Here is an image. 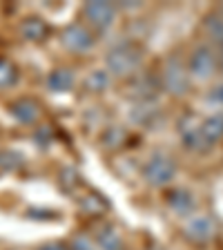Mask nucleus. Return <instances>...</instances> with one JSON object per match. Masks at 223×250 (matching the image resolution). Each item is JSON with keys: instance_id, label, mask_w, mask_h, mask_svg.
I'll return each instance as SVG.
<instances>
[{"instance_id": "9", "label": "nucleus", "mask_w": 223, "mask_h": 250, "mask_svg": "<svg viewBox=\"0 0 223 250\" xmlns=\"http://www.w3.org/2000/svg\"><path fill=\"white\" fill-rule=\"evenodd\" d=\"M165 206L170 212L187 219L197 210V199H194V194L187 188H170L165 194Z\"/></svg>"}, {"instance_id": "10", "label": "nucleus", "mask_w": 223, "mask_h": 250, "mask_svg": "<svg viewBox=\"0 0 223 250\" xmlns=\"http://www.w3.org/2000/svg\"><path fill=\"white\" fill-rule=\"evenodd\" d=\"M94 244L99 250H125V237L114 224L109 221H101L99 228L92 234Z\"/></svg>"}, {"instance_id": "14", "label": "nucleus", "mask_w": 223, "mask_h": 250, "mask_svg": "<svg viewBox=\"0 0 223 250\" xmlns=\"http://www.w3.org/2000/svg\"><path fill=\"white\" fill-rule=\"evenodd\" d=\"M127 141V130H125L123 125H109L105 127V132L101 134V143H103L107 150H116L121 147Z\"/></svg>"}, {"instance_id": "1", "label": "nucleus", "mask_w": 223, "mask_h": 250, "mask_svg": "<svg viewBox=\"0 0 223 250\" xmlns=\"http://www.w3.org/2000/svg\"><path fill=\"white\" fill-rule=\"evenodd\" d=\"M143 47L134 41H119L105 52V69L112 78H134L143 65Z\"/></svg>"}, {"instance_id": "19", "label": "nucleus", "mask_w": 223, "mask_h": 250, "mask_svg": "<svg viewBox=\"0 0 223 250\" xmlns=\"http://www.w3.org/2000/svg\"><path fill=\"white\" fill-rule=\"evenodd\" d=\"M205 99H208L210 105H214V107L221 109L223 107V83L214 85V87L208 92V96H205Z\"/></svg>"}, {"instance_id": "15", "label": "nucleus", "mask_w": 223, "mask_h": 250, "mask_svg": "<svg viewBox=\"0 0 223 250\" xmlns=\"http://www.w3.org/2000/svg\"><path fill=\"white\" fill-rule=\"evenodd\" d=\"M109 85H112V76L107 74V69H94V72H89V76L85 78V87L92 94H103Z\"/></svg>"}, {"instance_id": "11", "label": "nucleus", "mask_w": 223, "mask_h": 250, "mask_svg": "<svg viewBox=\"0 0 223 250\" xmlns=\"http://www.w3.org/2000/svg\"><path fill=\"white\" fill-rule=\"evenodd\" d=\"M201 29L205 34V38L210 41V45H214L217 49H223V5L214 7L203 16Z\"/></svg>"}, {"instance_id": "21", "label": "nucleus", "mask_w": 223, "mask_h": 250, "mask_svg": "<svg viewBox=\"0 0 223 250\" xmlns=\"http://www.w3.org/2000/svg\"><path fill=\"white\" fill-rule=\"evenodd\" d=\"M41 250H72V248H67V246H62V244H47Z\"/></svg>"}, {"instance_id": "3", "label": "nucleus", "mask_w": 223, "mask_h": 250, "mask_svg": "<svg viewBox=\"0 0 223 250\" xmlns=\"http://www.w3.org/2000/svg\"><path fill=\"white\" fill-rule=\"evenodd\" d=\"M159 83H161V92H167L170 96H177V99L185 96L187 89H190V83H192L185 58L177 56V54L167 56L161 72H159Z\"/></svg>"}, {"instance_id": "6", "label": "nucleus", "mask_w": 223, "mask_h": 250, "mask_svg": "<svg viewBox=\"0 0 223 250\" xmlns=\"http://www.w3.org/2000/svg\"><path fill=\"white\" fill-rule=\"evenodd\" d=\"M81 16L85 18V25L96 34H105L112 27L116 25V18H119V5L114 2H107V0H99V2H85Z\"/></svg>"}, {"instance_id": "20", "label": "nucleus", "mask_w": 223, "mask_h": 250, "mask_svg": "<svg viewBox=\"0 0 223 250\" xmlns=\"http://www.w3.org/2000/svg\"><path fill=\"white\" fill-rule=\"evenodd\" d=\"M217 74L223 76V49H217Z\"/></svg>"}, {"instance_id": "17", "label": "nucleus", "mask_w": 223, "mask_h": 250, "mask_svg": "<svg viewBox=\"0 0 223 250\" xmlns=\"http://www.w3.org/2000/svg\"><path fill=\"white\" fill-rule=\"evenodd\" d=\"M72 250H99V248L94 244L92 234H78L72 244Z\"/></svg>"}, {"instance_id": "13", "label": "nucleus", "mask_w": 223, "mask_h": 250, "mask_svg": "<svg viewBox=\"0 0 223 250\" xmlns=\"http://www.w3.org/2000/svg\"><path fill=\"white\" fill-rule=\"evenodd\" d=\"M156 114H159V109H156V105L152 101H136V109L132 107L130 119L139 125H150Z\"/></svg>"}, {"instance_id": "4", "label": "nucleus", "mask_w": 223, "mask_h": 250, "mask_svg": "<svg viewBox=\"0 0 223 250\" xmlns=\"http://www.w3.org/2000/svg\"><path fill=\"white\" fill-rule=\"evenodd\" d=\"M181 234L194 246H208L219 237V221L210 212H194L183 221Z\"/></svg>"}, {"instance_id": "16", "label": "nucleus", "mask_w": 223, "mask_h": 250, "mask_svg": "<svg viewBox=\"0 0 223 250\" xmlns=\"http://www.w3.org/2000/svg\"><path fill=\"white\" fill-rule=\"evenodd\" d=\"M74 83H76V78H74L72 69H56V72L49 76V87L54 89V92H69V89L74 87Z\"/></svg>"}, {"instance_id": "8", "label": "nucleus", "mask_w": 223, "mask_h": 250, "mask_svg": "<svg viewBox=\"0 0 223 250\" xmlns=\"http://www.w3.org/2000/svg\"><path fill=\"white\" fill-rule=\"evenodd\" d=\"M61 42L67 47L69 52L85 54V52H89V49L94 47V42H96V36H94V31L89 29L85 22H74V25H69L67 29L62 31Z\"/></svg>"}, {"instance_id": "18", "label": "nucleus", "mask_w": 223, "mask_h": 250, "mask_svg": "<svg viewBox=\"0 0 223 250\" xmlns=\"http://www.w3.org/2000/svg\"><path fill=\"white\" fill-rule=\"evenodd\" d=\"M27 29H29V31H27V36H29L31 41H41V38L47 34V27L42 25V22H38L36 18H31V21H29V27H27Z\"/></svg>"}, {"instance_id": "12", "label": "nucleus", "mask_w": 223, "mask_h": 250, "mask_svg": "<svg viewBox=\"0 0 223 250\" xmlns=\"http://www.w3.org/2000/svg\"><path fill=\"white\" fill-rule=\"evenodd\" d=\"M201 130L205 134L210 146L223 141V112H214V114H208L201 119Z\"/></svg>"}, {"instance_id": "7", "label": "nucleus", "mask_w": 223, "mask_h": 250, "mask_svg": "<svg viewBox=\"0 0 223 250\" xmlns=\"http://www.w3.org/2000/svg\"><path fill=\"white\" fill-rule=\"evenodd\" d=\"M179 139H181L183 147L194 154H203L212 147L201 130V119L197 116H185L183 121H179Z\"/></svg>"}, {"instance_id": "5", "label": "nucleus", "mask_w": 223, "mask_h": 250, "mask_svg": "<svg viewBox=\"0 0 223 250\" xmlns=\"http://www.w3.org/2000/svg\"><path fill=\"white\" fill-rule=\"evenodd\" d=\"M187 72L192 81L205 83L217 74V49L210 42H201V45L192 47L185 58Z\"/></svg>"}, {"instance_id": "2", "label": "nucleus", "mask_w": 223, "mask_h": 250, "mask_svg": "<svg viewBox=\"0 0 223 250\" xmlns=\"http://www.w3.org/2000/svg\"><path fill=\"white\" fill-rule=\"evenodd\" d=\"M179 174V163L172 154L156 150L147 156V161L141 167V177L150 188H167Z\"/></svg>"}]
</instances>
